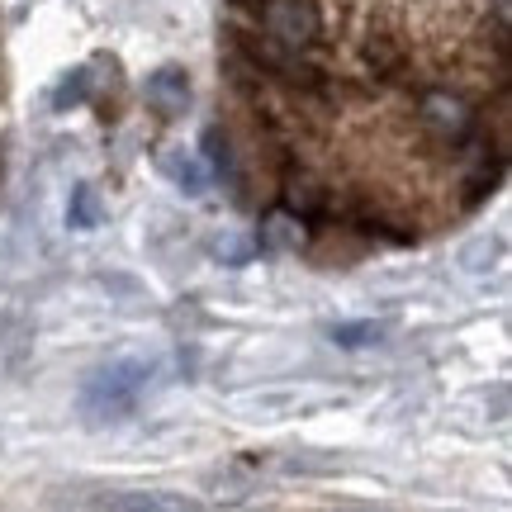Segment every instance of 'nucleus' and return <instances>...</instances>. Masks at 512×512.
I'll use <instances>...</instances> for the list:
<instances>
[{
	"mask_svg": "<svg viewBox=\"0 0 512 512\" xmlns=\"http://www.w3.org/2000/svg\"><path fill=\"white\" fill-rule=\"evenodd\" d=\"M147 380H152V366H143V361H110V366H100L86 380V389H81V418L91 427H110V422L133 418Z\"/></svg>",
	"mask_w": 512,
	"mask_h": 512,
	"instance_id": "f257e3e1",
	"label": "nucleus"
},
{
	"mask_svg": "<svg viewBox=\"0 0 512 512\" xmlns=\"http://www.w3.org/2000/svg\"><path fill=\"white\" fill-rule=\"evenodd\" d=\"M204 162H209V171H214V181L233 195L238 204L252 200V185H247V162H242V152H238V138L228 133L223 124H209L204 128Z\"/></svg>",
	"mask_w": 512,
	"mask_h": 512,
	"instance_id": "f03ea898",
	"label": "nucleus"
},
{
	"mask_svg": "<svg viewBox=\"0 0 512 512\" xmlns=\"http://www.w3.org/2000/svg\"><path fill=\"white\" fill-rule=\"evenodd\" d=\"M143 100H147V110L157 114L162 124L181 119V114L190 110V100H195V91H190V72L176 67V62H166V67H157V72H147Z\"/></svg>",
	"mask_w": 512,
	"mask_h": 512,
	"instance_id": "7ed1b4c3",
	"label": "nucleus"
},
{
	"mask_svg": "<svg viewBox=\"0 0 512 512\" xmlns=\"http://www.w3.org/2000/svg\"><path fill=\"white\" fill-rule=\"evenodd\" d=\"M105 512H200V503L171 489H119V494L100 498Z\"/></svg>",
	"mask_w": 512,
	"mask_h": 512,
	"instance_id": "20e7f679",
	"label": "nucleus"
},
{
	"mask_svg": "<svg viewBox=\"0 0 512 512\" xmlns=\"http://www.w3.org/2000/svg\"><path fill=\"white\" fill-rule=\"evenodd\" d=\"M157 166H162V176L176 190H185V195H204L209 190V176H204V162L195 157V152H185V147H166L162 157H157Z\"/></svg>",
	"mask_w": 512,
	"mask_h": 512,
	"instance_id": "39448f33",
	"label": "nucleus"
},
{
	"mask_svg": "<svg viewBox=\"0 0 512 512\" xmlns=\"http://www.w3.org/2000/svg\"><path fill=\"white\" fill-rule=\"evenodd\" d=\"M67 223H72L76 233H91L105 223V200H100V190L95 185H72V200H67Z\"/></svg>",
	"mask_w": 512,
	"mask_h": 512,
	"instance_id": "423d86ee",
	"label": "nucleus"
},
{
	"mask_svg": "<svg viewBox=\"0 0 512 512\" xmlns=\"http://www.w3.org/2000/svg\"><path fill=\"white\" fill-rule=\"evenodd\" d=\"M86 100H95V67H72V72L57 76L53 110H76V105H86Z\"/></svg>",
	"mask_w": 512,
	"mask_h": 512,
	"instance_id": "0eeeda50",
	"label": "nucleus"
},
{
	"mask_svg": "<svg viewBox=\"0 0 512 512\" xmlns=\"http://www.w3.org/2000/svg\"><path fill=\"white\" fill-rule=\"evenodd\" d=\"M332 342H337V347H370V342H380V323H347V328H332Z\"/></svg>",
	"mask_w": 512,
	"mask_h": 512,
	"instance_id": "6e6552de",
	"label": "nucleus"
}]
</instances>
